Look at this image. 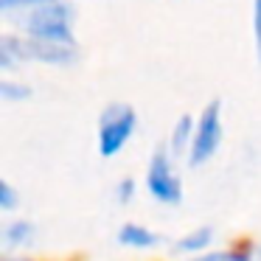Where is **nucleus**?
I'll use <instances>...</instances> for the list:
<instances>
[{
  "label": "nucleus",
  "instance_id": "obj_2",
  "mask_svg": "<svg viewBox=\"0 0 261 261\" xmlns=\"http://www.w3.org/2000/svg\"><path fill=\"white\" fill-rule=\"evenodd\" d=\"M135 126H138V115L126 104H113V107L104 110L101 124H98V149H101L104 158L118 154L132 138Z\"/></svg>",
  "mask_w": 261,
  "mask_h": 261
},
{
  "label": "nucleus",
  "instance_id": "obj_7",
  "mask_svg": "<svg viewBox=\"0 0 261 261\" xmlns=\"http://www.w3.org/2000/svg\"><path fill=\"white\" fill-rule=\"evenodd\" d=\"M211 239H214V230H211V227H197V230L186 233L182 239H177V250L202 255V250L211 244Z\"/></svg>",
  "mask_w": 261,
  "mask_h": 261
},
{
  "label": "nucleus",
  "instance_id": "obj_14",
  "mask_svg": "<svg viewBox=\"0 0 261 261\" xmlns=\"http://www.w3.org/2000/svg\"><path fill=\"white\" fill-rule=\"evenodd\" d=\"M194 261H233V255H227V253H202Z\"/></svg>",
  "mask_w": 261,
  "mask_h": 261
},
{
  "label": "nucleus",
  "instance_id": "obj_17",
  "mask_svg": "<svg viewBox=\"0 0 261 261\" xmlns=\"http://www.w3.org/2000/svg\"><path fill=\"white\" fill-rule=\"evenodd\" d=\"M255 261H261V250H258V258H255Z\"/></svg>",
  "mask_w": 261,
  "mask_h": 261
},
{
  "label": "nucleus",
  "instance_id": "obj_9",
  "mask_svg": "<svg viewBox=\"0 0 261 261\" xmlns=\"http://www.w3.org/2000/svg\"><path fill=\"white\" fill-rule=\"evenodd\" d=\"M31 239V225L29 222H14V225L6 227V242L9 244H23Z\"/></svg>",
  "mask_w": 261,
  "mask_h": 261
},
{
  "label": "nucleus",
  "instance_id": "obj_10",
  "mask_svg": "<svg viewBox=\"0 0 261 261\" xmlns=\"http://www.w3.org/2000/svg\"><path fill=\"white\" fill-rule=\"evenodd\" d=\"M14 205H17V194H14V188L9 186V182H0V208L14 211Z\"/></svg>",
  "mask_w": 261,
  "mask_h": 261
},
{
  "label": "nucleus",
  "instance_id": "obj_15",
  "mask_svg": "<svg viewBox=\"0 0 261 261\" xmlns=\"http://www.w3.org/2000/svg\"><path fill=\"white\" fill-rule=\"evenodd\" d=\"M233 261H255V258H247V255H233Z\"/></svg>",
  "mask_w": 261,
  "mask_h": 261
},
{
  "label": "nucleus",
  "instance_id": "obj_5",
  "mask_svg": "<svg viewBox=\"0 0 261 261\" xmlns=\"http://www.w3.org/2000/svg\"><path fill=\"white\" fill-rule=\"evenodd\" d=\"M25 59H37V62L48 65H68L76 59V48L65 45V42H45V40H29L23 42Z\"/></svg>",
  "mask_w": 261,
  "mask_h": 261
},
{
  "label": "nucleus",
  "instance_id": "obj_6",
  "mask_svg": "<svg viewBox=\"0 0 261 261\" xmlns=\"http://www.w3.org/2000/svg\"><path fill=\"white\" fill-rule=\"evenodd\" d=\"M118 242L126 244V247H135V250H146V247L160 244V236L143 225H124L118 233Z\"/></svg>",
  "mask_w": 261,
  "mask_h": 261
},
{
  "label": "nucleus",
  "instance_id": "obj_8",
  "mask_svg": "<svg viewBox=\"0 0 261 261\" xmlns=\"http://www.w3.org/2000/svg\"><path fill=\"white\" fill-rule=\"evenodd\" d=\"M194 124H197V121H191L188 115H182V118L177 121L174 135H171V152H174V154H180L186 146L191 149V141H194Z\"/></svg>",
  "mask_w": 261,
  "mask_h": 261
},
{
  "label": "nucleus",
  "instance_id": "obj_4",
  "mask_svg": "<svg viewBox=\"0 0 261 261\" xmlns=\"http://www.w3.org/2000/svg\"><path fill=\"white\" fill-rule=\"evenodd\" d=\"M146 186H149V194L163 205H177L182 199L180 177L174 174V166H171V158L166 149H154L146 171Z\"/></svg>",
  "mask_w": 261,
  "mask_h": 261
},
{
  "label": "nucleus",
  "instance_id": "obj_3",
  "mask_svg": "<svg viewBox=\"0 0 261 261\" xmlns=\"http://www.w3.org/2000/svg\"><path fill=\"white\" fill-rule=\"evenodd\" d=\"M222 135H225V129H222V104L211 101L208 107L199 113L197 124H194V141H191V149H188L191 166L208 163L216 154V149H219Z\"/></svg>",
  "mask_w": 261,
  "mask_h": 261
},
{
  "label": "nucleus",
  "instance_id": "obj_16",
  "mask_svg": "<svg viewBox=\"0 0 261 261\" xmlns=\"http://www.w3.org/2000/svg\"><path fill=\"white\" fill-rule=\"evenodd\" d=\"M6 261H29V258H6Z\"/></svg>",
  "mask_w": 261,
  "mask_h": 261
},
{
  "label": "nucleus",
  "instance_id": "obj_1",
  "mask_svg": "<svg viewBox=\"0 0 261 261\" xmlns=\"http://www.w3.org/2000/svg\"><path fill=\"white\" fill-rule=\"evenodd\" d=\"M31 40H45V42H65L73 45V9L65 6V0L59 3H48L31 12L29 23Z\"/></svg>",
  "mask_w": 261,
  "mask_h": 261
},
{
  "label": "nucleus",
  "instance_id": "obj_11",
  "mask_svg": "<svg viewBox=\"0 0 261 261\" xmlns=\"http://www.w3.org/2000/svg\"><path fill=\"white\" fill-rule=\"evenodd\" d=\"M48 3H59V0H0V9H14V6H48Z\"/></svg>",
  "mask_w": 261,
  "mask_h": 261
},
{
  "label": "nucleus",
  "instance_id": "obj_13",
  "mask_svg": "<svg viewBox=\"0 0 261 261\" xmlns=\"http://www.w3.org/2000/svg\"><path fill=\"white\" fill-rule=\"evenodd\" d=\"M0 93L6 98H25L29 96V87H14L12 82H3V85H0Z\"/></svg>",
  "mask_w": 261,
  "mask_h": 261
},
{
  "label": "nucleus",
  "instance_id": "obj_12",
  "mask_svg": "<svg viewBox=\"0 0 261 261\" xmlns=\"http://www.w3.org/2000/svg\"><path fill=\"white\" fill-rule=\"evenodd\" d=\"M253 29H255V48H258V59H261V0H253Z\"/></svg>",
  "mask_w": 261,
  "mask_h": 261
}]
</instances>
